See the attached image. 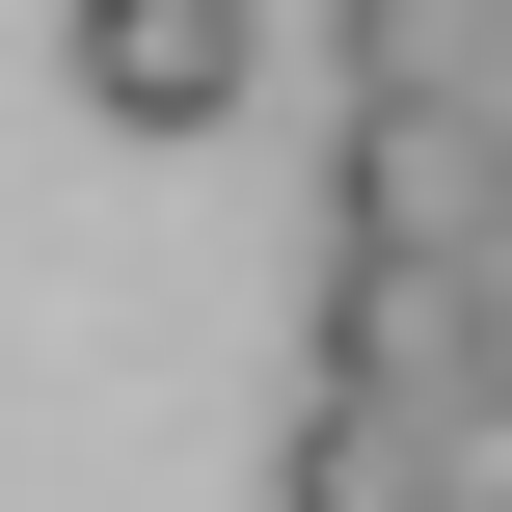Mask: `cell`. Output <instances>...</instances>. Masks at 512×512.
<instances>
[{"label": "cell", "mask_w": 512, "mask_h": 512, "mask_svg": "<svg viewBox=\"0 0 512 512\" xmlns=\"http://www.w3.org/2000/svg\"><path fill=\"white\" fill-rule=\"evenodd\" d=\"M432 486H486V459H459V432H405V405H351V378H297L270 512H432Z\"/></svg>", "instance_id": "cell-4"}, {"label": "cell", "mask_w": 512, "mask_h": 512, "mask_svg": "<svg viewBox=\"0 0 512 512\" xmlns=\"http://www.w3.org/2000/svg\"><path fill=\"white\" fill-rule=\"evenodd\" d=\"M486 189H512L486 108H432V81L324 108V270H486Z\"/></svg>", "instance_id": "cell-1"}, {"label": "cell", "mask_w": 512, "mask_h": 512, "mask_svg": "<svg viewBox=\"0 0 512 512\" xmlns=\"http://www.w3.org/2000/svg\"><path fill=\"white\" fill-rule=\"evenodd\" d=\"M486 324H512V297H486Z\"/></svg>", "instance_id": "cell-6"}, {"label": "cell", "mask_w": 512, "mask_h": 512, "mask_svg": "<svg viewBox=\"0 0 512 512\" xmlns=\"http://www.w3.org/2000/svg\"><path fill=\"white\" fill-rule=\"evenodd\" d=\"M486 512H512V486H486Z\"/></svg>", "instance_id": "cell-7"}, {"label": "cell", "mask_w": 512, "mask_h": 512, "mask_svg": "<svg viewBox=\"0 0 512 512\" xmlns=\"http://www.w3.org/2000/svg\"><path fill=\"white\" fill-rule=\"evenodd\" d=\"M54 54H81L108 135H216V108L270 81V0H54Z\"/></svg>", "instance_id": "cell-3"}, {"label": "cell", "mask_w": 512, "mask_h": 512, "mask_svg": "<svg viewBox=\"0 0 512 512\" xmlns=\"http://www.w3.org/2000/svg\"><path fill=\"white\" fill-rule=\"evenodd\" d=\"M324 378L405 405V432H459L512 486V324H486V270H324Z\"/></svg>", "instance_id": "cell-2"}, {"label": "cell", "mask_w": 512, "mask_h": 512, "mask_svg": "<svg viewBox=\"0 0 512 512\" xmlns=\"http://www.w3.org/2000/svg\"><path fill=\"white\" fill-rule=\"evenodd\" d=\"M432 512H486V486H432Z\"/></svg>", "instance_id": "cell-5"}]
</instances>
